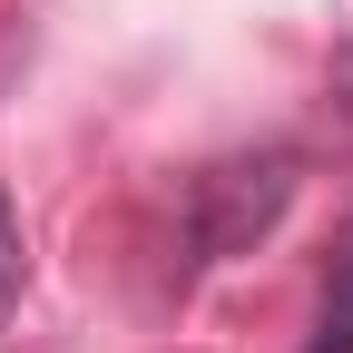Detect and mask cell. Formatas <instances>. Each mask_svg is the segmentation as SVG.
Segmentation results:
<instances>
[{"mask_svg": "<svg viewBox=\"0 0 353 353\" xmlns=\"http://www.w3.org/2000/svg\"><path fill=\"white\" fill-rule=\"evenodd\" d=\"M294 206V157L285 148H245L187 176V265H226L245 245L275 236V216Z\"/></svg>", "mask_w": 353, "mask_h": 353, "instance_id": "6da1fadb", "label": "cell"}, {"mask_svg": "<svg viewBox=\"0 0 353 353\" xmlns=\"http://www.w3.org/2000/svg\"><path fill=\"white\" fill-rule=\"evenodd\" d=\"M304 353H353V265H334V285H324V324Z\"/></svg>", "mask_w": 353, "mask_h": 353, "instance_id": "7a4b0ae2", "label": "cell"}, {"mask_svg": "<svg viewBox=\"0 0 353 353\" xmlns=\"http://www.w3.org/2000/svg\"><path fill=\"white\" fill-rule=\"evenodd\" d=\"M20 285H30V255H20V216H10V196H0V324H10Z\"/></svg>", "mask_w": 353, "mask_h": 353, "instance_id": "3957f363", "label": "cell"}]
</instances>
